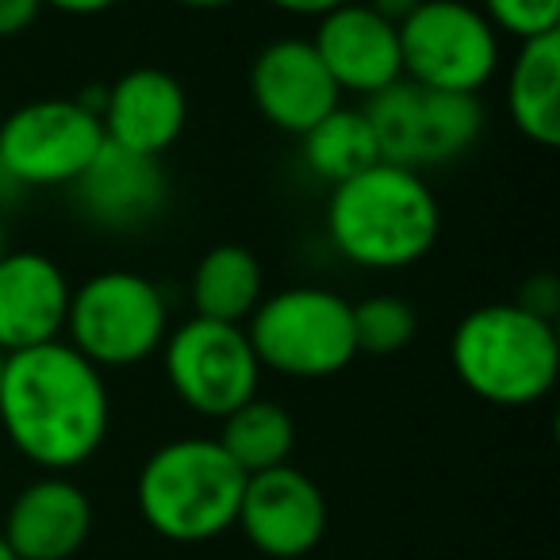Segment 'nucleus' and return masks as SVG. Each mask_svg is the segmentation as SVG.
<instances>
[{"label": "nucleus", "instance_id": "1", "mask_svg": "<svg viewBox=\"0 0 560 560\" xmlns=\"http://www.w3.org/2000/svg\"><path fill=\"white\" fill-rule=\"evenodd\" d=\"M112 399L104 373L66 338L12 353L0 388V427L43 472H70L108 438Z\"/></svg>", "mask_w": 560, "mask_h": 560}, {"label": "nucleus", "instance_id": "2", "mask_svg": "<svg viewBox=\"0 0 560 560\" xmlns=\"http://www.w3.org/2000/svg\"><path fill=\"white\" fill-rule=\"evenodd\" d=\"M438 234L442 208L422 173L376 162L330 188L327 242L358 269H407L434 249Z\"/></svg>", "mask_w": 560, "mask_h": 560}, {"label": "nucleus", "instance_id": "3", "mask_svg": "<svg viewBox=\"0 0 560 560\" xmlns=\"http://www.w3.org/2000/svg\"><path fill=\"white\" fill-rule=\"evenodd\" d=\"M450 365L476 399L491 407H534L560 376L557 327L511 304H483L457 323Z\"/></svg>", "mask_w": 560, "mask_h": 560}, {"label": "nucleus", "instance_id": "4", "mask_svg": "<svg viewBox=\"0 0 560 560\" xmlns=\"http://www.w3.org/2000/svg\"><path fill=\"white\" fill-rule=\"evenodd\" d=\"M246 472L215 438H177L158 445L139 472V514L158 537L177 545L215 541L238 518Z\"/></svg>", "mask_w": 560, "mask_h": 560}, {"label": "nucleus", "instance_id": "5", "mask_svg": "<svg viewBox=\"0 0 560 560\" xmlns=\"http://www.w3.org/2000/svg\"><path fill=\"white\" fill-rule=\"evenodd\" d=\"M246 338L261 373L292 381H323L353 365V304L330 289L296 284L261 296L246 319Z\"/></svg>", "mask_w": 560, "mask_h": 560}, {"label": "nucleus", "instance_id": "6", "mask_svg": "<svg viewBox=\"0 0 560 560\" xmlns=\"http://www.w3.org/2000/svg\"><path fill=\"white\" fill-rule=\"evenodd\" d=\"M170 335V304L154 280L131 269H104L70 296L66 342L104 369L142 365Z\"/></svg>", "mask_w": 560, "mask_h": 560}, {"label": "nucleus", "instance_id": "7", "mask_svg": "<svg viewBox=\"0 0 560 560\" xmlns=\"http://www.w3.org/2000/svg\"><path fill=\"white\" fill-rule=\"evenodd\" d=\"M104 89L73 101H32L0 124V173L24 188L73 185L104 147Z\"/></svg>", "mask_w": 560, "mask_h": 560}, {"label": "nucleus", "instance_id": "8", "mask_svg": "<svg viewBox=\"0 0 560 560\" xmlns=\"http://www.w3.org/2000/svg\"><path fill=\"white\" fill-rule=\"evenodd\" d=\"M361 112L373 127L381 162L404 165L415 173L427 165L457 162L476 147L483 131L480 96L434 93V89H419L404 78L369 96Z\"/></svg>", "mask_w": 560, "mask_h": 560}, {"label": "nucleus", "instance_id": "9", "mask_svg": "<svg viewBox=\"0 0 560 560\" xmlns=\"http://www.w3.org/2000/svg\"><path fill=\"white\" fill-rule=\"evenodd\" d=\"M499 32L468 0H422L399 24L404 81L434 93L480 96L499 70Z\"/></svg>", "mask_w": 560, "mask_h": 560}, {"label": "nucleus", "instance_id": "10", "mask_svg": "<svg viewBox=\"0 0 560 560\" xmlns=\"http://www.w3.org/2000/svg\"><path fill=\"white\" fill-rule=\"evenodd\" d=\"M162 365L173 396L203 419H223L257 396L261 365L234 323L185 319L162 342Z\"/></svg>", "mask_w": 560, "mask_h": 560}, {"label": "nucleus", "instance_id": "11", "mask_svg": "<svg viewBox=\"0 0 560 560\" xmlns=\"http://www.w3.org/2000/svg\"><path fill=\"white\" fill-rule=\"evenodd\" d=\"M234 526L261 557L300 560L327 534V499L307 472L277 465L246 476Z\"/></svg>", "mask_w": 560, "mask_h": 560}, {"label": "nucleus", "instance_id": "12", "mask_svg": "<svg viewBox=\"0 0 560 560\" xmlns=\"http://www.w3.org/2000/svg\"><path fill=\"white\" fill-rule=\"evenodd\" d=\"M249 96L269 127L284 135H307L342 104L312 39H272L249 66Z\"/></svg>", "mask_w": 560, "mask_h": 560}, {"label": "nucleus", "instance_id": "13", "mask_svg": "<svg viewBox=\"0 0 560 560\" xmlns=\"http://www.w3.org/2000/svg\"><path fill=\"white\" fill-rule=\"evenodd\" d=\"M315 55L323 58L338 93L376 96L404 78L399 58V27L381 20L365 0H350L342 9L319 16L312 35Z\"/></svg>", "mask_w": 560, "mask_h": 560}, {"label": "nucleus", "instance_id": "14", "mask_svg": "<svg viewBox=\"0 0 560 560\" xmlns=\"http://www.w3.org/2000/svg\"><path fill=\"white\" fill-rule=\"evenodd\" d=\"M70 277L39 249H9L0 257V353L35 350L66 335Z\"/></svg>", "mask_w": 560, "mask_h": 560}, {"label": "nucleus", "instance_id": "15", "mask_svg": "<svg viewBox=\"0 0 560 560\" xmlns=\"http://www.w3.org/2000/svg\"><path fill=\"white\" fill-rule=\"evenodd\" d=\"M185 124L188 96L173 73L139 66L104 89L101 127L104 142H112V147L162 162L165 150L185 135Z\"/></svg>", "mask_w": 560, "mask_h": 560}, {"label": "nucleus", "instance_id": "16", "mask_svg": "<svg viewBox=\"0 0 560 560\" xmlns=\"http://www.w3.org/2000/svg\"><path fill=\"white\" fill-rule=\"evenodd\" d=\"M93 534V503L62 472L32 480L12 499L0 537L16 560H70Z\"/></svg>", "mask_w": 560, "mask_h": 560}, {"label": "nucleus", "instance_id": "17", "mask_svg": "<svg viewBox=\"0 0 560 560\" xmlns=\"http://www.w3.org/2000/svg\"><path fill=\"white\" fill-rule=\"evenodd\" d=\"M78 203L96 226L108 231H135L150 223L165 208V173L158 158H142L104 142L85 173L73 180Z\"/></svg>", "mask_w": 560, "mask_h": 560}, {"label": "nucleus", "instance_id": "18", "mask_svg": "<svg viewBox=\"0 0 560 560\" xmlns=\"http://www.w3.org/2000/svg\"><path fill=\"white\" fill-rule=\"evenodd\" d=\"M506 116L534 147L552 150L560 142V32L518 43L506 73Z\"/></svg>", "mask_w": 560, "mask_h": 560}, {"label": "nucleus", "instance_id": "19", "mask_svg": "<svg viewBox=\"0 0 560 560\" xmlns=\"http://www.w3.org/2000/svg\"><path fill=\"white\" fill-rule=\"evenodd\" d=\"M188 296H192L196 319L246 327V319L265 296L261 261L254 257V249L238 246V242H219L192 269Z\"/></svg>", "mask_w": 560, "mask_h": 560}, {"label": "nucleus", "instance_id": "20", "mask_svg": "<svg viewBox=\"0 0 560 560\" xmlns=\"http://www.w3.org/2000/svg\"><path fill=\"white\" fill-rule=\"evenodd\" d=\"M219 422H223V430L215 442L246 476L289 465L292 450H296V422L277 399L254 396Z\"/></svg>", "mask_w": 560, "mask_h": 560}, {"label": "nucleus", "instance_id": "21", "mask_svg": "<svg viewBox=\"0 0 560 560\" xmlns=\"http://www.w3.org/2000/svg\"><path fill=\"white\" fill-rule=\"evenodd\" d=\"M300 147H304V165L315 177L330 180V188L381 162L365 112L342 108V104L327 119H319L307 135H300Z\"/></svg>", "mask_w": 560, "mask_h": 560}, {"label": "nucleus", "instance_id": "22", "mask_svg": "<svg viewBox=\"0 0 560 560\" xmlns=\"http://www.w3.org/2000/svg\"><path fill=\"white\" fill-rule=\"evenodd\" d=\"M415 327L419 319L404 296L376 292L353 304V342H358V353H369V358H388L411 346Z\"/></svg>", "mask_w": 560, "mask_h": 560}, {"label": "nucleus", "instance_id": "23", "mask_svg": "<svg viewBox=\"0 0 560 560\" xmlns=\"http://www.w3.org/2000/svg\"><path fill=\"white\" fill-rule=\"evenodd\" d=\"M476 9L488 16V24L518 43L541 39L560 32V0H480Z\"/></svg>", "mask_w": 560, "mask_h": 560}, {"label": "nucleus", "instance_id": "24", "mask_svg": "<svg viewBox=\"0 0 560 560\" xmlns=\"http://www.w3.org/2000/svg\"><path fill=\"white\" fill-rule=\"evenodd\" d=\"M514 304L552 323V315H557V307H560L557 277H552V272H537V277H529L526 284H522V292H518V300H514Z\"/></svg>", "mask_w": 560, "mask_h": 560}, {"label": "nucleus", "instance_id": "25", "mask_svg": "<svg viewBox=\"0 0 560 560\" xmlns=\"http://www.w3.org/2000/svg\"><path fill=\"white\" fill-rule=\"evenodd\" d=\"M43 16V0H0V39H16L32 32Z\"/></svg>", "mask_w": 560, "mask_h": 560}, {"label": "nucleus", "instance_id": "26", "mask_svg": "<svg viewBox=\"0 0 560 560\" xmlns=\"http://www.w3.org/2000/svg\"><path fill=\"white\" fill-rule=\"evenodd\" d=\"M265 4L277 12H289V16H300V20H319V16H327V12L350 4V0H265Z\"/></svg>", "mask_w": 560, "mask_h": 560}, {"label": "nucleus", "instance_id": "27", "mask_svg": "<svg viewBox=\"0 0 560 560\" xmlns=\"http://www.w3.org/2000/svg\"><path fill=\"white\" fill-rule=\"evenodd\" d=\"M116 4L119 0H43V9H55L62 16H101Z\"/></svg>", "mask_w": 560, "mask_h": 560}, {"label": "nucleus", "instance_id": "28", "mask_svg": "<svg viewBox=\"0 0 560 560\" xmlns=\"http://www.w3.org/2000/svg\"><path fill=\"white\" fill-rule=\"evenodd\" d=\"M365 4H369V9H373L381 20H388V24H396V27H399L407 16H411L415 9H419L422 0H365Z\"/></svg>", "mask_w": 560, "mask_h": 560}, {"label": "nucleus", "instance_id": "29", "mask_svg": "<svg viewBox=\"0 0 560 560\" xmlns=\"http://www.w3.org/2000/svg\"><path fill=\"white\" fill-rule=\"evenodd\" d=\"M170 4H180V9H192V12H215V9H231L234 0H170Z\"/></svg>", "mask_w": 560, "mask_h": 560}, {"label": "nucleus", "instance_id": "30", "mask_svg": "<svg viewBox=\"0 0 560 560\" xmlns=\"http://www.w3.org/2000/svg\"><path fill=\"white\" fill-rule=\"evenodd\" d=\"M9 254V223H4V211H0V257Z\"/></svg>", "mask_w": 560, "mask_h": 560}, {"label": "nucleus", "instance_id": "31", "mask_svg": "<svg viewBox=\"0 0 560 560\" xmlns=\"http://www.w3.org/2000/svg\"><path fill=\"white\" fill-rule=\"evenodd\" d=\"M0 560H16V557H12L9 545H4V537H0Z\"/></svg>", "mask_w": 560, "mask_h": 560}, {"label": "nucleus", "instance_id": "32", "mask_svg": "<svg viewBox=\"0 0 560 560\" xmlns=\"http://www.w3.org/2000/svg\"><path fill=\"white\" fill-rule=\"evenodd\" d=\"M4 365H9V358L0 353V388H4Z\"/></svg>", "mask_w": 560, "mask_h": 560}]
</instances>
